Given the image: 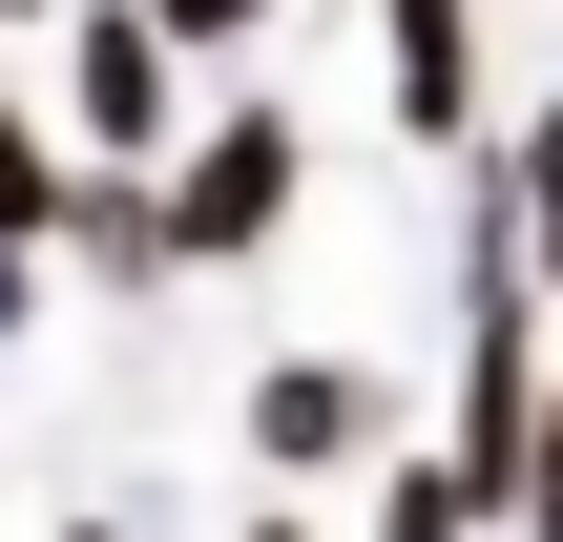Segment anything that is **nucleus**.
<instances>
[{
	"label": "nucleus",
	"instance_id": "obj_8",
	"mask_svg": "<svg viewBox=\"0 0 563 542\" xmlns=\"http://www.w3.org/2000/svg\"><path fill=\"white\" fill-rule=\"evenodd\" d=\"M376 542H481V522H460V480H439V460H397V501H376Z\"/></svg>",
	"mask_w": 563,
	"mask_h": 542
},
{
	"label": "nucleus",
	"instance_id": "obj_12",
	"mask_svg": "<svg viewBox=\"0 0 563 542\" xmlns=\"http://www.w3.org/2000/svg\"><path fill=\"white\" fill-rule=\"evenodd\" d=\"M63 542H125V522H63Z\"/></svg>",
	"mask_w": 563,
	"mask_h": 542
},
{
	"label": "nucleus",
	"instance_id": "obj_11",
	"mask_svg": "<svg viewBox=\"0 0 563 542\" xmlns=\"http://www.w3.org/2000/svg\"><path fill=\"white\" fill-rule=\"evenodd\" d=\"M0 21H63V0H0Z\"/></svg>",
	"mask_w": 563,
	"mask_h": 542
},
{
	"label": "nucleus",
	"instance_id": "obj_6",
	"mask_svg": "<svg viewBox=\"0 0 563 542\" xmlns=\"http://www.w3.org/2000/svg\"><path fill=\"white\" fill-rule=\"evenodd\" d=\"M42 230H63V251H84V272H125V292H146V272H167V230H146V188H125V167H104V188H63V209H42Z\"/></svg>",
	"mask_w": 563,
	"mask_h": 542
},
{
	"label": "nucleus",
	"instance_id": "obj_1",
	"mask_svg": "<svg viewBox=\"0 0 563 542\" xmlns=\"http://www.w3.org/2000/svg\"><path fill=\"white\" fill-rule=\"evenodd\" d=\"M292 104H230V125H167V188H146V230H167V272H251L272 230H292Z\"/></svg>",
	"mask_w": 563,
	"mask_h": 542
},
{
	"label": "nucleus",
	"instance_id": "obj_7",
	"mask_svg": "<svg viewBox=\"0 0 563 542\" xmlns=\"http://www.w3.org/2000/svg\"><path fill=\"white\" fill-rule=\"evenodd\" d=\"M125 21H146L167 63H251V42H272V0H125Z\"/></svg>",
	"mask_w": 563,
	"mask_h": 542
},
{
	"label": "nucleus",
	"instance_id": "obj_5",
	"mask_svg": "<svg viewBox=\"0 0 563 542\" xmlns=\"http://www.w3.org/2000/svg\"><path fill=\"white\" fill-rule=\"evenodd\" d=\"M355 439H376V376H355V355H272V376H251V460L313 480V460H355Z\"/></svg>",
	"mask_w": 563,
	"mask_h": 542
},
{
	"label": "nucleus",
	"instance_id": "obj_13",
	"mask_svg": "<svg viewBox=\"0 0 563 542\" xmlns=\"http://www.w3.org/2000/svg\"><path fill=\"white\" fill-rule=\"evenodd\" d=\"M251 542H292V522H251Z\"/></svg>",
	"mask_w": 563,
	"mask_h": 542
},
{
	"label": "nucleus",
	"instance_id": "obj_10",
	"mask_svg": "<svg viewBox=\"0 0 563 542\" xmlns=\"http://www.w3.org/2000/svg\"><path fill=\"white\" fill-rule=\"evenodd\" d=\"M21 313H42V251H0V334H21Z\"/></svg>",
	"mask_w": 563,
	"mask_h": 542
},
{
	"label": "nucleus",
	"instance_id": "obj_9",
	"mask_svg": "<svg viewBox=\"0 0 563 542\" xmlns=\"http://www.w3.org/2000/svg\"><path fill=\"white\" fill-rule=\"evenodd\" d=\"M42 209H63V167H42V146L0 125V251H42Z\"/></svg>",
	"mask_w": 563,
	"mask_h": 542
},
{
	"label": "nucleus",
	"instance_id": "obj_3",
	"mask_svg": "<svg viewBox=\"0 0 563 542\" xmlns=\"http://www.w3.org/2000/svg\"><path fill=\"white\" fill-rule=\"evenodd\" d=\"M63 63H84L63 104H84V146H104V167H146V146L188 125V63H167V42H146L125 0H84V21H63Z\"/></svg>",
	"mask_w": 563,
	"mask_h": 542
},
{
	"label": "nucleus",
	"instance_id": "obj_4",
	"mask_svg": "<svg viewBox=\"0 0 563 542\" xmlns=\"http://www.w3.org/2000/svg\"><path fill=\"white\" fill-rule=\"evenodd\" d=\"M376 63L418 146H481V0H376Z\"/></svg>",
	"mask_w": 563,
	"mask_h": 542
},
{
	"label": "nucleus",
	"instance_id": "obj_2",
	"mask_svg": "<svg viewBox=\"0 0 563 542\" xmlns=\"http://www.w3.org/2000/svg\"><path fill=\"white\" fill-rule=\"evenodd\" d=\"M460 522H543V355L522 313H460Z\"/></svg>",
	"mask_w": 563,
	"mask_h": 542
}]
</instances>
